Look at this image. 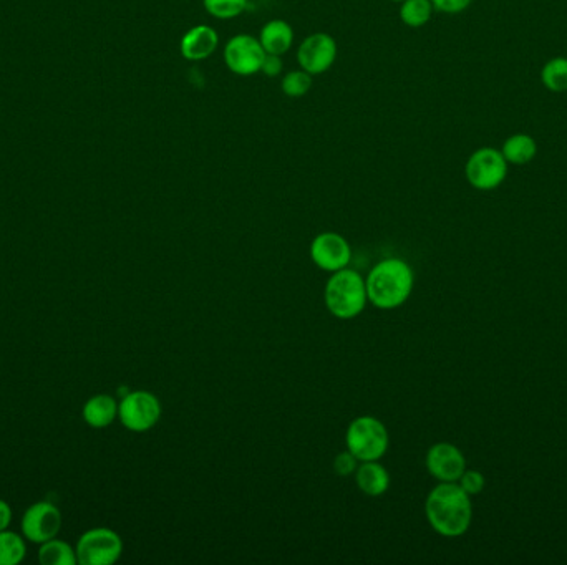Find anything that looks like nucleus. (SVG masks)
<instances>
[{
  "instance_id": "obj_1",
  "label": "nucleus",
  "mask_w": 567,
  "mask_h": 565,
  "mask_svg": "<svg viewBox=\"0 0 567 565\" xmlns=\"http://www.w3.org/2000/svg\"><path fill=\"white\" fill-rule=\"evenodd\" d=\"M425 516L440 536H463L473 521L471 496L458 483H440L428 494Z\"/></svg>"
},
{
  "instance_id": "obj_2",
  "label": "nucleus",
  "mask_w": 567,
  "mask_h": 565,
  "mask_svg": "<svg viewBox=\"0 0 567 565\" xmlns=\"http://www.w3.org/2000/svg\"><path fill=\"white\" fill-rule=\"evenodd\" d=\"M413 284L415 274L412 267L398 257L378 262L365 281L370 304L382 310L402 307L412 295Z\"/></svg>"
},
{
  "instance_id": "obj_3",
  "label": "nucleus",
  "mask_w": 567,
  "mask_h": 565,
  "mask_svg": "<svg viewBox=\"0 0 567 565\" xmlns=\"http://www.w3.org/2000/svg\"><path fill=\"white\" fill-rule=\"evenodd\" d=\"M324 297L330 314L340 320L359 317L369 302L364 277L347 267L332 274L325 285Z\"/></svg>"
},
{
  "instance_id": "obj_4",
  "label": "nucleus",
  "mask_w": 567,
  "mask_h": 565,
  "mask_svg": "<svg viewBox=\"0 0 567 565\" xmlns=\"http://www.w3.org/2000/svg\"><path fill=\"white\" fill-rule=\"evenodd\" d=\"M345 445L362 463L378 461L390 446L387 426L375 416H359L347 428Z\"/></svg>"
},
{
  "instance_id": "obj_5",
  "label": "nucleus",
  "mask_w": 567,
  "mask_h": 565,
  "mask_svg": "<svg viewBox=\"0 0 567 565\" xmlns=\"http://www.w3.org/2000/svg\"><path fill=\"white\" fill-rule=\"evenodd\" d=\"M509 165L500 148L481 146L465 163V178L476 191H495L508 178Z\"/></svg>"
},
{
  "instance_id": "obj_6",
  "label": "nucleus",
  "mask_w": 567,
  "mask_h": 565,
  "mask_svg": "<svg viewBox=\"0 0 567 565\" xmlns=\"http://www.w3.org/2000/svg\"><path fill=\"white\" fill-rule=\"evenodd\" d=\"M75 552L80 565H112L122 557V537L108 527H93L80 536Z\"/></svg>"
},
{
  "instance_id": "obj_7",
  "label": "nucleus",
  "mask_w": 567,
  "mask_h": 565,
  "mask_svg": "<svg viewBox=\"0 0 567 565\" xmlns=\"http://www.w3.org/2000/svg\"><path fill=\"white\" fill-rule=\"evenodd\" d=\"M118 418L126 430L145 433L160 421V400L155 393L146 390L130 392L118 403Z\"/></svg>"
},
{
  "instance_id": "obj_8",
  "label": "nucleus",
  "mask_w": 567,
  "mask_h": 565,
  "mask_svg": "<svg viewBox=\"0 0 567 565\" xmlns=\"http://www.w3.org/2000/svg\"><path fill=\"white\" fill-rule=\"evenodd\" d=\"M266 50L254 35L238 34L226 42L223 50L224 63L229 72L238 77H252L261 73Z\"/></svg>"
},
{
  "instance_id": "obj_9",
  "label": "nucleus",
  "mask_w": 567,
  "mask_h": 565,
  "mask_svg": "<svg viewBox=\"0 0 567 565\" xmlns=\"http://www.w3.org/2000/svg\"><path fill=\"white\" fill-rule=\"evenodd\" d=\"M339 55V47L334 37L325 32H315V34L307 35L297 47V63L299 68L315 75L329 72L334 67Z\"/></svg>"
},
{
  "instance_id": "obj_10",
  "label": "nucleus",
  "mask_w": 567,
  "mask_h": 565,
  "mask_svg": "<svg viewBox=\"0 0 567 565\" xmlns=\"http://www.w3.org/2000/svg\"><path fill=\"white\" fill-rule=\"evenodd\" d=\"M62 512L49 501H40L30 506L20 521L22 536L32 544L44 542L59 536L62 529Z\"/></svg>"
},
{
  "instance_id": "obj_11",
  "label": "nucleus",
  "mask_w": 567,
  "mask_h": 565,
  "mask_svg": "<svg viewBox=\"0 0 567 565\" xmlns=\"http://www.w3.org/2000/svg\"><path fill=\"white\" fill-rule=\"evenodd\" d=\"M311 257L322 271L337 272L349 266L352 247L344 236L337 232H322L311 244Z\"/></svg>"
},
{
  "instance_id": "obj_12",
  "label": "nucleus",
  "mask_w": 567,
  "mask_h": 565,
  "mask_svg": "<svg viewBox=\"0 0 567 565\" xmlns=\"http://www.w3.org/2000/svg\"><path fill=\"white\" fill-rule=\"evenodd\" d=\"M428 473L440 483H458L461 474L466 471L465 454L461 453L460 448L451 443H437L433 445L427 453Z\"/></svg>"
},
{
  "instance_id": "obj_13",
  "label": "nucleus",
  "mask_w": 567,
  "mask_h": 565,
  "mask_svg": "<svg viewBox=\"0 0 567 565\" xmlns=\"http://www.w3.org/2000/svg\"><path fill=\"white\" fill-rule=\"evenodd\" d=\"M218 47V30L211 25H194L181 37L180 52L188 62L208 60L216 54Z\"/></svg>"
},
{
  "instance_id": "obj_14",
  "label": "nucleus",
  "mask_w": 567,
  "mask_h": 565,
  "mask_svg": "<svg viewBox=\"0 0 567 565\" xmlns=\"http://www.w3.org/2000/svg\"><path fill=\"white\" fill-rule=\"evenodd\" d=\"M257 39L266 54L286 55L294 45V29L286 20L272 19L262 25Z\"/></svg>"
},
{
  "instance_id": "obj_15",
  "label": "nucleus",
  "mask_w": 567,
  "mask_h": 565,
  "mask_svg": "<svg viewBox=\"0 0 567 565\" xmlns=\"http://www.w3.org/2000/svg\"><path fill=\"white\" fill-rule=\"evenodd\" d=\"M83 420L88 426L102 430L107 426L113 425V421L118 418V403L112 395L100 393L90 398L83 405Z\"/></svg>"
},
{
  "instance_id": "obj_16",
  "label": "nucleus",
  "mask_w": 567,
  "mask_h": 565,
  "mask_svg": "<svg viewBox=\"0 0 567 565\" xmlns=\"http://www.w3.org/2000/svg\"><path fill=\"white\" fill-rule=\"evenodd\" d=\"M355 481L362 493L370 498H378L390 488V476L387 469L378 461H364L355 471Z\"/></svg>"
},
{
  "instance_id": "obj_17",
  "label": "nucleus",
  "mask_w": 567,
  "mask_h": 565,
  "mask_svg": "<svg viewBox=\"0 0 567 565\" xmlns=\"http://www.w3.org/2000/svg\"><path fill=\"white\" fill-rule=\"evenodd\" d=\"M509 166H526L538 155V143L528 133H514L500 148Z\"/></svg>"
},
{
  "instance_id": "obj_18",
  "label": "nucleus",
  "mask_w": 567,
  "mask_h": 565,
  "mask_svg": "<svg viewBox=\"0 0 567 565\" xmlns=\"http://www.w3.org/2000/svg\"><path fill=\"white\" fill-rule=\"evenodd\" d=\"M435 12L432 0H403L400 4V20L410 29L425 27Z\"/></svg>"
},
{
  "instance_id": "obj_19",
  "label": "nucleus",
  "mask_w": 567,
  "mask_h": 565,
  "mask_svg": "<svg viewBox=\"0 0 567 565\" xmlns=\"http://www.w3.org/2000/svg\"><path fill=\"white\" fill-rule=\"evenodd\" d=\"M39 562L42 565H75L78 564L77 552L68 542L54 537L40 544Z\"/></svg>"
},
{
  "instance_id": "obj_20",
  "label": "nucleus",
  "mask_w": 567,
  "mask_h": 565,
  "mask_svg": "<svg viewBox=\"0 0 567 565\" xmlns=\"http://www.w3.org/2000/svg\"><path fill=\"white\" fill-rule=\"evenodd\" d=\"M22 534L0 531V565H19L27 556V544Z\"/></svg>"
},
{
  "instance_id": "obj_21",
  "label": "nucleus",
  "mask_w": 567,
  "mask_h": 565,
  "mask_svg": "<svg viewBox=\"0 0 567 565\" xmlns=\"http://www.w3.org/2000/svg\"><path fill=\"white\" fill-rule=\"evenodd\" d=\"M541 83L551 93L567 92V57H554L541 68Z\"/></svg>"
},
{
  "instance_id": "obj_22",
  "label": "nucleus",
  "mask_w": 567,
  "mask_h": 565,
  "mask_svg": "<svg viewBox=\"0 0 567 565\" xmlns=\"http://www.w3.org/2000/svg\"><path fill=\"white\" fill-rule=\"evenodd\" d=\"M249 0H203V7L213 19H238L248 9Z\"/></svg>"
},
{
  "instance_id": "obj_23",
  "label": "nucleus",
  "mask_w": 567,
  "mask_h": 565,
  "mask_svg": "<svg viewBox=\"0 0 567 565\" xmlns=\"http://www.w3.org/2000/svg\"><path fill=\"white\" fill-rule=\"evenodd\" d=\"M312 75L302 68L291 70L282 77L281 90L289 98L306 97L311 92Z\"/></svg>"
},
{
  "instance_id": "obj_24",
  "label": "nucleus",
  "mask_w": 567,
  "mask_h": 565,
  "mask_svg": "<svg viewBox=\"0 0 567 565\" xmlns=\"http://www.w3.org/2000/svg\"><path fill=\"white\" fill-rule=\"evenodd\" d=\"M458 484L466 494L478 496V494L483 493L486 486L485 474L476 471V469L466 468L465 473L461 474V478L458 479Z\"/></svg>"
},
{
  "instance_id": "obj_25",
  "label": "nucleus",
  "mask_w": 567,
  "mask_h": 565,
  "mask_svg": "<svg viewBox=\"0 0 567 565\" xmlns=\"http://www.w3.org/2000/svg\"><path fill=\"white\" fill-rule=\"evenodd\" d=\"M432 4L440 14L458 15L465 12L473 0H432Z\"/></svg>"
},
{
  "instance_id": "obj_26",
  "label": "nucleus",
  "mask_w": 567,
  "mask_h": 565,
  "mask_svg": "<svg viewBox=\"0 0 567 565\" xmlns=\"http://www.w3.org/2000/svg\"><path fill=\"white\" fill-rule=\"evenodd\" d=\"M357 461L359 459L355 458L354 454L350 453L349 450L340 453L334 461L335 473L339 474V476H350L359 468Z\"/></svg>"
},
{
  "instance_id": "obj_27",
  "label": "nucleus",
  "mask_w": 567,
  "mask_h": 565,
  "mask_svg": "<svg viewBox=\"0 0 567 565\" xmlns=\"http://www.w3.org/2000/svg\"><path fill=\"white\" fill-rule=\"evenodd\" d=\"M282 68H284L282 55L266 54V57L262 60L261 73H264L266 77L274 78L281 75Z\"/></svg>"
},
{
  "instance_id": "obj_28",
  "label": "nucleus",
  "mask_w": 567,
  "mask_h": 565,
  "mask_svg": "<svg viewBox=\"0 0 567 565\" xmlns=\"http://www.w3.org/2000/svg\"><path fill=\"white\" fill-rule=\"evenodd\" d=\"M12 517H14L12 506L4 499H0V531L9 529L10 524H12Z\"/></svg>"
},
{
  "instance_id": "obj_29",
  "label": "nucleus",
  "mask_w": 567,
  "mask_h": 565,
  "mask_svg": "<svg viewBox=\"0 0 567 565\" xmlns=\"http://www.w3.org/2000/svg\"><path fill=\"white\" fill-rule=\"evenodd\" d=\"M390 2H398V4H402L403 0H390Z\"/></svg>"
}]
</instances>
